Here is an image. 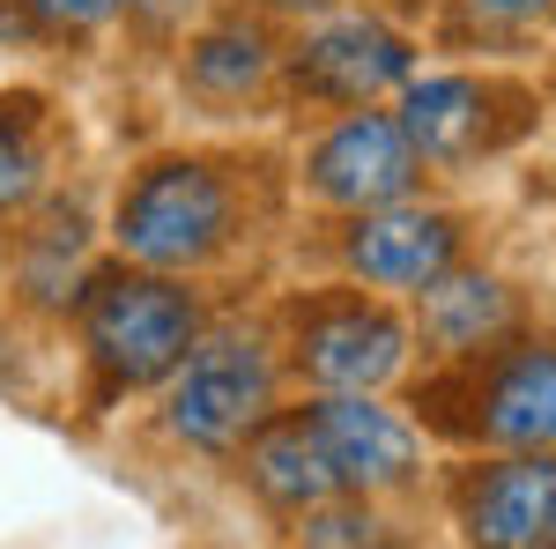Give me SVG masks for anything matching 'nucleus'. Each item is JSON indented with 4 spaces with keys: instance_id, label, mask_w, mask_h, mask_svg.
Listing matches in <instances>:
<instances>
[{
    "instance_id": "2eb2a0df",
    "label": "nucleus",
    "mask_w": 556,
    "mask_h": 549,
    "mask_svg": "<svg viewBox=\"0 0 556 549\" xmlns=\"http://www.w3.org/2000/svg\"><path fill=\"white\" fill-rule=\"evenodd\" d=\"M23 223V215H15ZM8 275H15V290L45 304V312H67L83 283L97 275L89 267V215L83 209H45L30 215L23 230H15V253H8Z\"/></svg>"
},
{
    "instance_id": "6e6552de",
    "label": "nucleus",
    "mask_w": 556,
    "mask_h": 549,
    "mask_svg": "<svg viewBox=\"0 0 556 549\" xmlns=\"http://www.w3.org/2000/svg\"><path fill=\"white\" fill-rule=\"evenodd\" d=\"M342 275L371 297H416L424 283H438L453 260L468 253V223L453 209H438L424 194L408 201H386L342 223Z\"/></svg>"
},
{
    "instance_id": "412c9836",
    "label": "nucleus",
    "mask_w": 556,
    "mask_h": 549,
    "mask_svg": "<svg viewBox=\"0 0 556 549\" xmlns=\"http://www.w3.org/2000/svg\"><path fill=\"white\" fill-rule=\"evenodd\" d=\"M371 549H401V542H393V535H386V542H371Z\"/></svg>"
},
{
    "instance_id": "a211bd4d",
    "label": "nucleus",
    "mask_w": 556,
    "mask_h": 549,
    "mask_svg": "<svg viewBox=\"0 0 556 549\" xmlns=\"http://www.w3.org/2000/svg\"><path fill=\"white\" fill-rule=\"evenodd\" d=\"M30 15L60 38H89V30H112L119 15H134V0H30Z\"/></svg>"
},
{
    "instance_id": "4468645a",
    "label": "nucleus",
    "mask_w": 556,
    "mask_h": 549,
    "mask_svg": "<svg viewBox=\"0 0 556 549\" xmlns=\"http://www.w3.org/2000/svg\"><path fill=\"white\" fill-rule=\"evenodd\" d=\"M238 461H245V490H253L267 512H282V520H298V512L327 506V498H342L298 409H275V416H267L253 438L238 446Z\"/></svg>"
},
{
    "instance_id": "1a4fd4ad",
    "label": "nucleus",
    "mask_w": 556,
    "mask_h": 549,
    "mask_svg": "<svg viewBox=\"0 0 556 549\" xmlns=\"http://www.w3.org/2000/svg\"><path fill=\"white\" fill-rule=\"evenodd\" d=\"M304 186L319 209H342V215H364V209H386V201H408L424 194V157L408 149V134L393 112H334L327 127L312 134L304 149Z\"/></svg>"
},
{
    "instance_id": "f257e3e1",
    "label": "nucleus",
    "mask_w": 556,
    "mask_h": 549,
    "mask_svg": "<svg viewBox=\"0 0 556 549\" xmlns=\"http://www.w3.org/2000/svg\"><path fill=\"white\" fill-rule=\"evenodd\" d=\"M75 320H83V364L97 379V401H127V394L164 386L178 372V357L193 349V335L208 327L201 297L178 275L134 267V260L89 275L75 297Z\"/></svg>"
},
{
    "instance_id": "f03ea898",
    "label": "nucleus",
    "mask_w": 556,
    "mask_h": 549,
    "mask_svg": "<svg viewBox=\"0 0 556 549\" xmlns=\"http://www.w3.org/2000/svg\"><path fill=\"white\" fill-rule=\"evenodd\" d=\"M112 238L134 267L201 275L245 238V186L215 157H149L119 186Z\"/></svg>"
},
{
    "instance_id": "aec40b11",
    "label": "nucleus",
    "mask_w": 556,
    "mask_h": 549,
    "mask_svg": "<svg viewBox=\"0 0 556 549\" xmlns=\"http://www.w3.org/2000/svg\"><path fill=\"white\" fill-rule=\"evenodd\" d=\"M253 15H282V23H312V15H334L349 0H245Z\"/></svg>"
},
{
    "instance_id": "39448f33",
    "label": "nucleus",
    "mask_w": 556,
    "mask_h": 549,
    "mask_svg": "<svg viewBox=\"0 0 556 549\" xmlns=\"http://www.w3.org/2000/svg\"><path fill=\"white\" fill-rule=\"evenodd\" d=\"M282 364L298 372L312 394H379L408 372V320L379 304L371 290H327V297H304L290 304L282 320Z\"/></svg>"
},
{
    "instance_id": "7ed1b4c3",
    "label": "nucleus",
    "mask_w": 556,
    "mask_h": 549,
    "mask_svg": "<svg viewBox=\"0 0 556 549\" xmlns=\"http://www.w3.org/2000/svg\"><path fill=\"white\" fill-rule=\"evenodd\" d=\"M275 409H282V341L260 320L201 327L178 372L164 379V438L208 461L238 453Z\"/></svg>"
},
{
    "instance_id": "423d86ee",
    "label": "nucleus",
    "mask_w": 556,
    "mask_h": 549,
    "mask_svg": "<svg viewBox=\"0 0 556 549\" xmlns=\"http://www.w3.org/2000/svg\"><path fill=\"white\" fill-rule=\"evenodd\" d=\"M416 38L401 23H386L371 8H334V15H312L290 52H282V89L304 104H327V112H356V104H379L416 75Z\"/></svg>"
},
{
    "instance_id": "0eeeda50",
    "label": "nucleus",
    "mask_w": 556,
    "mask_h": 549,
    "mask_svg": "<svg viewBox=\"0 0 556 549\" xmlns=\"http://www.w3.org/2000/svg\"><path fill=\"white\" fill-rule=\"evenodd\" d=\"M298 416L342 498H393L424 483V431L379 394H312Z\"/></svg>"
},
{
    "instance_id": "ddd939ff",
    "label": "nucleus",
    "mask_w": 556,
    "mask_h": 549,
    "mask_svg": "<svg viewBox=\"0 0 556 549\" xmlns=\"http://www.w3.org/2000/svg\"><path fill=\"white\" fill-rule=\"evenodd\" d=\"M178 83L193 104L208 112H245L267 89L282 83V52H275V30L260 15H223L208 30L186 38V60H178Z\"/></svg>"
},
{
    "instance_id": "9d476101",
    "label": "nucleus",
    "mask_w": 556,
    "mask_h": 549,
    "mask_svg": "<svg viewBox=\"0 0 556 549\" xmlns=\"http://www.w3.org/2000/svg\"><path fill=\"white\" fill-rule=\"evenodd\" d=\"M393 97H401L393 120L408 134V149L424 157V171H460L527 127V112H513L519 97L482 75H408Z\"/></svg>"
},
{
    "instance_id": "9b49d317",
    "label": "nucleus",
    "mask_w": 556,
    "mask_h": 549,
    "mask_svg": "<svg viewBox=\"0 0 556 549\" xmlns=\"http://www.w3.org/2000/svg\"><path fill=\"white\" fill-rule=\"evenodd\" d=\"M460 549H556V453H490L453 475Z\"/></svg>"
},
{
    "instance_id": "f8f14e48",
    "label": "nucleus",
    "mask_w": 556,
    "mask_h": 549,
    "mask_svg": "<svg viewBox=\"0 0 556 549\" xmlns=\"http://www.w3.org/2000/svg\"><path fill=\"white\" fill-rule=\"evenodd\" d=\"M408 335L424 341L430 357H445V364H468L482 349H497L505 335H519V290L497 267L453 260L438 283L416 290V327Z\"/></svg>"
},
{
    "instance_id": "6ab92c4d",
    "label": "nucleus",
    "mask_w": 556,
    "mask_h": 549,
    "mask_svg": "<svg viewBox=\"0 0 556 549\" xmlns=\"http://www.w3.org/2000/svg\"><path fill=\"white\" fill-rule=\"evenodd\" d=\"M468 23H482L490 38H519V30H542L556 15V0H460Z\"/></svg>"
},
{
    "instance_id": "20e7f679",
    "label": "nucleus",
    "mask_w": 556,
    "mask_h": 549,
    "mask_svg": "<svg viewBox=\"0 0 556 549\" xmlns=\"http://www.w3.org/2000/svg\"><path fill=\"white\" fill-rule=\"evenodd\" d=\"M445 431L490 453H556V335H505L438 386Z\"/></svg>"
},
{
    "instance_id": "f3484780",
    "label": "nucleus",
    "mask_w": 556,
    "mask_h": 549,
    "mask_svg": "<svg viewBox=\"0 0 556 549\" xmlns=\"http://www.w3.org/2000/svg\"><path fill=\"white\" fill-rule=\"evenodd\" d=\"M371 542H386L379 498H327V506L298 512V535H290V549H371Z\"/></svg>"
},
{
    "instance_id": "dca6fc26",
    "label": "nucleus",
    "mask_w": 556,
    "mask_h": 549,
    "mask_svg": "<svg viewBox=\"0 0 556 549\" xmlns=\"http://www.w3.org/2000/svg\"><path fill=\"white\" fill-rule=\"evenodd\" d=\"M45 178H52L45 120L30 112V104H8V97H0V223H15V215L38 209Z\"/></svg>"
}]
</instances>
